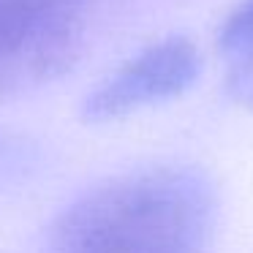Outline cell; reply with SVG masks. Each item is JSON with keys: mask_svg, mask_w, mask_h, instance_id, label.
<instances>
[{"mask_svg": "<svg viewBox=\"0 0 253 253\" xmlns=\"http://www.w3.org/2000/svg\"><path fill=\"white\" fill-rule=\"evenodd\" d=\"M199 71L202 55L193 39H158L128 57L90 90L82 101V117L87 123H112L139 109L171 101L193 87Z\"/></svg>", "mask_w": 253, "mask_h": 253, "instance_id": "cell-3", "label": "cell"}, {"mask_svg": "<svg viewBox=\"0 0 253 253\" xmlns=\"http://www.w3.org/2000/svg\"><path fill=\"white\" fill-rule=\"evenodd\" d=\"M93 0H0V95L60 79L84 49Z\"/></svg>", "mask_w": 253, "mask_h": 253, "instance_id": "cell-2", "label": "cell"}, {"mask_svg": "<svg viewBox=\"0 0 253 253\" xmlns=\"http://www.w3.org/2000/svg\"><path fill=\"white\" fill-rule=\"evenodd\" d=\"M248 46H253V0H242L218 30V49L226 57L237 55Z\"/></svg>", "mask_w": 253, "mask_h": 253, "instance_id": "cell-4", "label": "cell"}, {"mask_svg": "<svg viewBox=\"0 0 253 253\" xmlns=\"http://www.w3.org/2000/svg\"><path fill=\"white\" fill-rule=\"evenodd\" d=\"M218 193L202 169L126 171L74 199L49 229L52 253H204Z\"/></svg>", "mask_w": 253, "mask_h": 253, "instance_id": "cell-1", "label": "cell"}, {"mask_svg": "<svg viewBox=\"0 0 253 253\" xmlns=\"http://www.w3.org/2000/svg\"><path fill=\"white\" fill-rule=\"evenodd\" d=\"M229 68L223 77V90L231 104L253 112V46L226 57Z\"/></svg>", "mask_w": 253, "mask_h": 253, "instance_id": "cell-5", "label": "cell"}]
</instances>
